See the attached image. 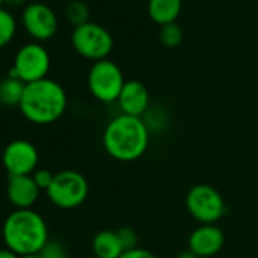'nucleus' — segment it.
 <instances>
[{"mask_svg": "<svg viewBox=\"0 0 258 258\" xmlns=\"http://www.w3.org/2000/svg\"><path fill=\"white\" fill-rule=\"evenodd\" d=\"M103 148L109 157L131 163L145 155L149 146V129L142 117L120 114L103 131Z\"/></svg>", "mask_w": 258, "mask_h": 258, "instance_id": "nucleus-1", "label": "nucleus"}, {"mask_svg": "<svg viewBox=\"0 0 258 258\" xmlns=\"http://www.w3.org/2000/svg\"><path fill=\"white\" fill-rule=\"evenodd\" d=\"M67 93L61 84L53 79H41L26 84L20 111L26 120L35 124L55 123L67 109Z\"/></svg>", "mask_w": 258, "mask_h": 258, "instance_id": "nucleus-2", "label": "nucleus"}, {"mask_svg": "<svg viewBox=\"0 0 258 258\" xmlns=\"http://www.w3.org/2000/svg\"><path fill=\"white\" fill-rule=\"evenodd\" d=\"M2 235L7 247L19 256L38 253L49 241L47 223L32 208L13 211L5 219Z\"/></svg>", "mask_w": 258, "mask_h": 258, "instance_id": "nucleus-3", "label": "nucleus"}, {"mask_svg": "<svg viewBox=\"0 0 258 258\" xmlns=\"http://www.w3.org/2000/svg\"><path fill=\"white\" fill-rule=\"evenodd\" d=\"M88 190V181L82 173L76 170H61L55 173V178L46 193L55 207L72 210L85 202Z\"/></svg>", "mask_w": 258, "mask_h": 258, "instance_id": "nucleus-4", "label": "nucleus"}, {"mask_svg": "<svg viewBox=\"0 0 258 258\" xmlns=\"http://www.w3.org/2000/svg\"><path fill=\"white\" fill-rule=\"evenodd\" d=\"M50 55L40 43H28L19 49L8 76L17 78L25 84H32L47 78Z\"/></svg>", "mask_w": 258, "mask_h": 258, "instance_id": "nucleus-5", "label": "nucleus"}, {"mask_svg": "<svg viewBox=\"0 0 258 258\" xmlns=\"http://www.w3.org/2000/svg\"><path fill=\"white\" fill-rule=\"evenodd\" d=\"M87 82L91 94L97 100L103 103H112L117 102L126 81L115 62L109 59H100L91 66Z\"/></svg>", "mask_w": 258, "mask_h": 258, "instance_id": "nucleus-6", "label": "nucleus"}, {"mask_svg": "<svg viewBox=\"0 0 258 258\" xmlns=\"http://www.w3.org/2000/svg\"><path fill=\"white\" fill-rule=\"evenodd\" d=\"M72 44L81 56L93 59L96 62L100 59H106V56L112 50L114 40L106 28L88 22L75 28L72 34Z\"/></svg>", "mask_w": 258, "mask_h": 258, "instance_id": "nucleus-7", "label": "nucleus"}, {"mask_svg": "<svg viewBox=\"0 0 258 258\" xmlns=\"http://www.w3.org/2000/svg\"><path fill=\"white\" fill-rule=\"evenodd\" d=\"M185 205L193 219L202 225H214L226 211L222 195L208 184H198L190 188Z\"/></svg>", "mask_w": 258, "mask_h": 258, "instance_id": "nucleus-8", "label": "nucleus"}, {"mask_svg": "<svg viewBox=\"0 0 258 258\" xmlns=\"http://www.w3.org/2000/svg\"><path fill=\"white\" fill-rule=\"evenodd\" d=\"M22 25L34 40L47 41L58 31V17L49 5L34 2L23 8Z\"/></svg>", "mask_w": 258, "mask_h": 258, "instance_id": "nucleus-9", "label": "nucleus"}, {"mask_svg": "<svg viewBox=\"0 0 258 258\" xmlns=\"http://www.w3.org/2000/svg\"><path fill=\"white\" fill-rule=\"evenodd\" d=\"M38 151L35 145L28 140L11 142L2 155V163L10 176H26L32 175L38 166Z\"/></svg>", "mask_w": 258, "mask_h": 258, "instance_id": "nucleus-10", "label": "nucleus"}, {"mask_svg": "<svg viewBox=\"0 0 258 258\" xmlns=\"http://www.w3.org/2000/svg\"><path fill=\"white\" fill-rule=\"evenodd\" d=\"M225 244V235L216 225H201L188 237V249L199 258H208L220 252Z\"/></svg>", "mask_w": 258, "mask_h": 258, "instance_id": "nucleus-11", "label": "nucleus"}, {"mask_svg": "<svg viewBox=\"0 0 258 258\" xmlns=\"http://www.w3.org/2000/svg\"><path fill=\"white\" fill-rule=\"evenodd\" d=\"M121 114L143 117L149 109V91L140 81H126L117 99Z\"/></svg>", "mask_w": 258, "mask_h": 258, "instance_id": "nucleus-12", "label": "nucleus"}, {"mask_svg": "<svg viewBox=\"0 0 258 258\" xmlns=\"http://www.w3.org/2000/svg\"><path fill=\"white\" fill-rule=\"evenodd\" d=\"M7 195L10 202L17 210H31L40 196V188L35 184L32 175L10 176Z\"/></svg>", "mask_w": 258, "mask_h": 258, "instance_id": "nucleus-13", "label": "nucleus"}, {"mask_svg": "<svg viewBox=\"0 0 258 258\" xmlns=\"http://www.w3.org/2000/svg\"><path fill=\"white\" fill-rule=\"evenodd\" d=\"M93 252L94 256L99 258H120L124 252V247L120 241L117 231H99L93 238Z\"/></svg>", "mask_w": 258, "mask_h": 258, "instance_id": "nucleus-14", "label": "nucleus"}, {"mask_svg": "<svg viewBox=\"0 0 258 258\" xmlns=\"http://www.w3.org/2000/svg\"><path fill=\"white\" fill-rule=\"evenodd\" d=\"M182 7V0H149L148 2V13L149 17L158 25L173 23Z\"/></svg>", "mask_w": 258, "mask_h": 258, "instance_id": "nucleus-15", "label": "nucleus"}, {"mask_svg": "<svg viewBox=\"0 0 258 258\" xmlns=\"http://www.w3.org/2000/svg\"><path fill=\"white\" fill-rule=\"evenodd\" d=\"M26 84L17 78L8 76L0 81V103L5 106H20Z\"/></svg>", "mask_w": 258, "mask_h": 258, "instance_id": "nucleus-16", "label": "nucleus"}, {"mask_svg": "<svg viewBox=\"0 0 258 258\" xmlns=\"http://www.w3.org/2000/svg\"><path fill=\"white\" fill-rule=\"evenodd\" d=\"M17 32V20L13 13L2 7L0 8V49L7 47Z\"/></svg>", "mask_w": 258, "mask_h": 258, "instance_id": "nucleus-17", "label": "nucleus"}, {"mask_svg": "<svg viewBox=\"0 0 258 258\" xmlns=\"http://www.w3.org/2000/svg\"><path fill=\"white\" fill-rule=\"evenodd\" d=\"M66 16L75 28L88 23L90 19V10L87 4H84L82 0H72V2L66 7Z\"/></svg>", "mask_w": 258, "mask_h": 258, "instance_id": "nucleus-18", "label": "nucleus"}, {"mask_svg": "<svg viewBox=\"0 0 258 258\" xmlns=\"http://www.w3.org/2000/svg\"><path fill=\"white\" fill-rule=\"evenodd\" d=\"M160 41L166 46V47H176L181 44L182 41V29L179 25L173 23H167L163 25L160 29Z\"/></svg>", "mask_w": 258, "mask_h": 258, "instance_id": "nucleus-19", "label": "nucleus"}, {"mask_svg": "<svg viewBox=\"0 0 258 258\" xmlns=\"http://www.w3.org/2000/svg\"><path fill=\"white\" fill-rule=\"evenodd\" d=\"M117 234L120 237V241L124 247V252L126 250H131V249H136L139 247L137 243H139V237H137V232L133 229V228H127V226H123L120 229H117Z\"/></svg>", "mask_w": 258, "mask_h": 258, "instance_id": "nucleus-20", "label": "nucleus"}, {"mask_svg": "<svg viewBox=\"0 0 258 258\" xmlns=\"http://www.w3.org/2000/svg\"><path fill=\"white\" fill-rule=\"evenodd\" d=\"M40 253L43 258H69L66 247L59 241H55V240H49Z\"/></svg>", "mask_w": 258, "mask_h": 258, "instance_id": "nucleus-21", "label": "nucleus"}, {"mask_svg": "<svg viewBox=\"0 0 258 258\" xmlns=\"http://www.w3.org/2000/svg\"><path fill=\"white\" fill-rule=\"evenodd\" d=\"M32 178H34V181H35V184L38 185L40 190L47 191V188L50 187V184H52V181L55 178V175L47 169H40V170H35L32 173Z\"/></svg>", "mask_w": 258, "mask_h": 258, "instance_id": "nucleus-22", "label": "nucleus"}, {"mask_svg": "<svg viewBox=\"0 0 258 258\" xmlns=\"http://www.w3.org/2000/svg\"><path fill=\"white\" fill-rule=\"evenodd\" d=\"M120 258H157V256H155L151 250H148V249L136 247V249H131V250L123 252Z\"/></svg>", "mask_w": 258, "mask_h": 258, "instance_id": "nucleus-23", "label": "nucleus"}, {"mask_svg": "<svg viewBox=\"0 0 258 258\" xmlns=\"http://www.w3.org/2000/svg\"><path fill=\"white\" fill-rule=\"evenodd\" d=\"M25 2H26V0H5V5H4V7L14 10V8H20V7H23V5H25Z\"/></svg>", "mask_w": 258, "mask_h": 258, "instance_id": "nucleus-24", "label": "nucleus"}, {"mask_svg": "<svg viewBox=\"0 0 258 258\" xmlns=\"http://www.w3.org/2000/svg\"><path fill=\"white\" fill-rule=\"evenodd\" d=\"M0 258H20V256L11 249L5 247V249H0Z\"/></svg>", "mask_w": 258, "mask_h": 258, "instance_id": "nucleus-25", "label": "nucleus"}, {"mask_svg": "<svg viewBox=\"0 0 258 258\" xmlns=\"http://www.w3.org/2000/svg\"><path fill=\"white\" fill-rule=\"evenodd\" d=\"M176 258H199V256H198L196 253H193V252L188 249V250H184V252H181V253H179Z\"/></svg>", "mask_w": 258, "mask_h": 258, "instance_id": "nucleus-26", "label": "nucleus"}, {"mask_svg": "<svg viewBox=\"0 0 258 258\" xmlns=\"http://www.w3.org/2000/svg\"><path fill=\"white\" fill-rule=\"evenodd\" d=\"M20 258H43V256H41V253L38 252V253H29V255H23V256H20Z\"/></svg>", "mask_w": 258, "mask_h": 258, "instance_id": "nucleus-27", "label": "nucleus"}, {"mask_svg": "<svg viewBox=\"0 0 258 258\" xmlns=\"http://www.w3.org/2000/svg\"><path fill=\"white\" fill-rule=\"evenodd\" d=\"M5 5V0H0V8H2Z\"/></svg>", "mask_w": 258, "mask_h": 258, "instance_id": "nucleus-28", "label": "nucleus"}, {"mask_svg": "<svg viewBox=\"0 0 258 258\" xmlns=\"http://www.w3.org/2000/svg\"><path fill=\"white\" fill-rule=\"evenodd\" d=\"M93 258H99V256H93Z\"/></svg>", "mask_w": 258, "mask_h": 258, "instance_id": "nucleus-29", "label": "nucleus"}]
</instances>
